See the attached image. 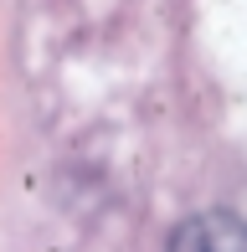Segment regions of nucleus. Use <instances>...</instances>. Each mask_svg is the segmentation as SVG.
Returning <instances> with one entry per match:
<instances>
[{
  "instance_id": "1",
  "label": "nucleus",
  "mask_w": 247,
  "mask_h": 252,
  "mask_svg": "<svg viewBox=\"0 0 247 252\" xmlns=\"http://www.w3.org/2000/svg\"><path fill=\"white\" fill-rule=\"evenodd\" d=\"M170 252H247V221H237L232 211L190 216L170 237Z\"/></svg>"
}]
</instances>
